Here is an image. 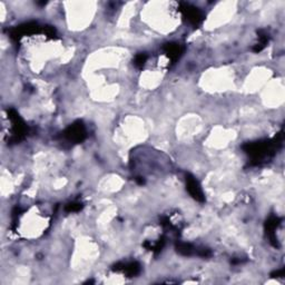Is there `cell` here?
I'll return each mask as SVG.
<instances>
[{"instance_id":"obj_7","label":"cell","mask_w":285,"mask_h":285,"mask_svg":"<svg viewBox=\"0 0 285 285\" xmlns=\"http://www.w3.org/2000/svg\"><path fill=\"white\" fill-rule=\"evenodd\" d=\"M114 272H123L128 278H134L140 273V264L138 262H130V263H117L115 264L111 268Z\"/></svg>"},{"instance_id":"obj_15","label":"cell","mask_w":285,"mask_h":285,"mask_svg":"<svg viewBox=\"0 0 285 285\" xmlns=\"http://www.w3.org/2000/svg\"><path fill=\"white\" fill-rule=\"evenodd\" d=\"M43 31L45 32V34H46V36H48V37H55L56 36V29L53 27H52V26H46V27H44L43 28Z\"/></svg>"},{"instance_id":"obj_16","label":"cell","mask_w":285,"mask_h":285,"mask_svg":"<svg viewBox=\"0 0 285 285\" xmlns=\"http://www.w3.org/2000/svg\"><path fill=\"white\" fill-rule=\"evenodd\" d=\"M273 278H282L284 276V270H280V271H275L274 273L271 274Z\"/></svg>"},{"instance_id":"obj_4","label":"cell","mask_w":285,"mask_h":285,"mask_svg":"<svg viewBox=\"0 0 285 285\" xmlns=\"http://www.w3.org/2000/svg\"><path fill=\"white\" fill-rule=\"evenodd\" d=\"M180 11L183 15V17L187 20L189 24H192L193 26H200L203 22L204 16L202 14V11L198 8L194 7L189 3L181 2L180 5Z\"/></svg>"},{"instance_id":"obj_12","label":"cell","mask_w":285,"mask_h":285,"mask_svg":"<svg viewBox=\"0 0 285 285\" xmlns=\"http://www.w3.org/2000/svg\"><path fill=\"white\" fill-rule=\"evenodd\" d=\"M146 60H147L146 53H138V55L135 57L134 64L137 68H143L144 65H145V63H146Z\"/></svg>"},{"instance_id":"obj_3","label":"cell","mask_w":285,"mask_h":285,"mask_svg":"<svg viewBox=\"0 0 285 285\" xmlns=\"http://www.w3.org/2000/svg\"><path fill=\"white\" fill-rule=\"evenodd\" d=\"M86 128L84 123L81 121H77L74 124H72L69 127L66 128L63 133V137L68 140L69 143L74 144H79L82 140L86 138Z\"/></svg>"},{"instance_id":"obj_17","label":"cell","mask_w":285,"mask_h":285,"mask_svg":"<svg viewBox=\"0 0 285 285\" xmlns=\"http://www.w3.org/2000/svg\"><path fill=\"white\" fill-rule=\"evenodd\" d=\"M136 181H137V183L140 185H143L144 183H145V181H144L143 179H140V177H137V179H136Z\"/></svg>"},{"instance_id":"obj_2","label":"cell","mask_w":285,"mask_h":285,"mask_svg":"<svg viewBox=\"0 0 285 285\" xmlns=\"http://www.w3.org/2000/svg\"><path fill=\"white\" fill-rule=\"evenodd\" d=\"M8 117L11 121L12 124V137L10 138V143H18L20 140L25 138V136L27 135L28 128L26 124L23 121V118L19 116V114L15 109H8Z\"/></svg>"},{"instance_id":"obj_9","label":"cell","mask_w":285,"mask_h":285,"mask_svg":"<svg viewBox=\"0 0 285 285\" xmlns=\"http://www.w3.org/2000/svg\"><path fill=\"white\" fill-rule=\"evenodd\" d=\"M281 223V218L276 217V216H271L265 223V231L268 238H270L271 244L274 247H279V243H278V238L275 236V231L278 229L279 225Z\"/></svg>"},{"instance_id":"obj_13","label":"cell","mask_w":285,"mask_h":285,"mask_svg":"<svg viewBox=\"0 0 285 285\" xmlns=\"http://www.w3.org/2000/svg\"><path fill=\"white\" fill-rule=\"evenodd\" d=\"M82 208V204L79 203V202H73V203H69L66 205V212L69 213H74V212H79V210Z\"/></svg>"},{"instance_id":"obj_14","label":"cell","mask_w":285,"mask_h":285,"mask_svg":"<svg viewBox=\"0 0 285 285\" xmlns=\"http://www.w3.org/2000/svg\"><path fill=\"white\" fill-rule=\"evenodd\" d=\"M198 256H201V258H209L210 255H212V252L208 249H205V247H202L200 250H196V253Z\"/></svg>"},{"instance_id":"obj_5","label":"cell","mask_w":285,"mask_h":285,"mask_svg":"<svg viewBox=\"0 0 285 285\" xmlns=\"http://www.w3.org/2000/svg\"><path fill=\"white\" fill-rule=\"evenodd\" d=\"M39 32H41V27L39 26L38 24L37 23H27V24L20 25V26L14 28V29H11L10 30V37H11V39L18 41L24 36L39 34Z\"/></svg>"},{"instance_id":"obj_1","label":"cell","mask_w":285,"mask_h":285,"mask_svg":"<svg viewBox=\"0 0 285 285\" xmlns=\"http://www.w3.org/2000/svg\"><path fill=\"white\" fill-rule=\"evenodd\" d=\"M283 142V134L280 133L272 140H259L255 143H247L243 146V150L249 154L254 165H259L264 159L272 157Z\"/></svg>"},{"instance_id":"obj_6","label":"cell","mask_w":285,"mask_h":285,"mask_svg":"<svg viewBox=\"0 0 285 285\" xmlns=\"http://www.w3.org/2000/svg\"><path fill=\"white\" fill-rule=\"evenodd\" d=\"M185 180H186V189L188 191L189 195H191L195 201L201 202V203L205 202L204 193L202 191L201 185L195 177L191 174H186V179Z\"/></svg>"},{"instance_id":"obj_11","label":"cell","mask_w":285,"mask_h":285,"mask_svg":"<svg viewBox=\"0 0 285 285\" xmlns=\"http://www.w3.org/2000/svg\"><path fill=\"white\" fill-rule=\"evenodd\" d=\"M258 34H259V44L256 45V46L253 48V51L255 52H262L263 49L265 48L267 41H268V36H267V34H266L265 31H264V30H259L258 32Z\"/></svg>"},{"instance_id":"obj_10","label":"cell","mask_w":285,"mask_h":285,"mask_svg":"<svg viewBox=\"0 0 285 285\" xmlns=\"http://www.w3.org/2000/svg\"><path fill=\"white\" fill-rule=\"evenodd\" d=\"M175 249L177 253L183 256H191L196 253V249L191 244V243L177 242L175 244Z\"/></svg>"},{"instance_id":"obj_8","label":"cell","mask_w":285,"mask_h":285,"mask_svg":"<svg viewBox=\"0 0 285 285\" xmlns=\"http://www.w3.org/2000/svg\"><path fill=\"white\" fill-rule=\"evenodd\" d=\"M163 51L172 61V64H175L184 53V47L176 43H167L163 46Z\"/></svg>"}]
</instances>
